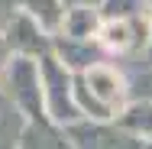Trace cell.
<instances>
[{"mask_svg": "<svg viewBox=\"0 0 152 149\" xmlns=\"http://www.w3.org/2000/svg\"><path fill=\"white\" fill-rule=\"evenodd\" d=\"M104 20H113V16H136V13H146V0H100L97 3Z\"/></svg>", "mask_w": 152, "mask_h": 149, "instance_id": "9c48e42d", "label": "cell"}, {"mask_svg": "<svg viewBox=\"0 0 152 149\" xmlns=\"http://www.w3.org/2000/svg\"><path fill=\"white\" fill-rule=\"evenodd\" d=\"M75 97L81 114L91 120H117L126 101V78L113 65L94 62L91 68L75 75Z\"/></svg>", "mask_w": 152, "mask_h": 149, "instance_id": "6da1fadb", "label": "cell"}, {"mask_svg": "<svg viewBox=\"0 0 152 149\" xmlns=\"http://www.w3.org/2000/svg\"><path fill=\"white\" fill-rule=\"evenodd\" d=\"M97 42H100V49L107 55H136V52L152 46V23L146 13L104 20Z\"/></svg>", "mask_w": 152, "mask_h": 149, "instance_id": "277c9868", "label": "cell"}, {"mask_svg": "<svg viewBox=\"0 0 152 149\" xmlns=\"http://www.w3.org/2000/svg\"><path fill=\"white\" fill-rule=\"evenodd\" d=\"M146 16H149V23H152V0H146ZM152 49V46H149Z\"/></svg>", "mask_w": 152, "mask_h": 149, "instance_id": "7c38bea8", "label": "cell"}, {"mask_svg": "<svg viewBox=\"0 0 152 149\" xmlns=\"http://www.w3.org/2000/svg\"><path fill=\"white\" fill-rule=\"evenodd\" d=\"M68 3H100V0H68Z\"/></svg>", "mask_w": 152, "mask_h": 149, "instance_id": "4fadbf2b", "label": "cell"}, {"mask_svg": "<svg viewBox=\"0 0 152 149\" xmlns=\"http://www.w3.org/2000/svg\"><path fill=\"white\" fill-rule=\"evenodd\" d=\"M3 29H7V39H10V46H13L16 55H32V59H39V55L52 52V39H55V36L45 32L29 13H23V10L7 13Z\"/></svg>", "mask_w": 152, "mask_h": 149, "instance_id": "5b68a950", "label": "cell"}, {"mask_svg": "<svg viewBox=\"0 0 152 149\" xmlns=\"http://www.w3.org/2000/svg\"><path fill=\"white\" fill-rule=\"evenodd\" d=\"M16 10L29 13L45 32L55 36V32L61 29V20H65V10H68V0H16Z\"/></svg>", "mask_w": 152, "mask_h": 149, "instance_id": "52a82bcc", "label": "cell"}, {"mask_svg": "<svg viewBox=\"0 0 152 149\" xmlns=\"http://www.w3.org/2000/svg\"><path fill=\"white\" fill-rule=\"evenodd\" d=\"M7 84V97L26 114V117H42L45 114V94H42V68L32 55H13L7 71L0 75Z\"/></svg>", "mask_w": 152, "mask_h": 149, "instance_id": "3957f363", "label": "cell"}, {"mask_svg": "<svg viewBox=\"0 0 152 149\" xmlns=\"http://www.w3.org/2000/svg\"><path fill=\"white\" fill-rule=\"evenodd\" d=\"M120 126H126L133 136L139 139H152V101H133L126 104L117 117Z\"/></svg>", "mask_w": 152, "mask_h": 149, "instance_id": "ba28073f", "label": "cell"}, {"mask_svg": "<svg viewBox=\"0 0 152 149\" xmlns=\"http://www.w3.org/2000/svg\"><path fill=\"white\" fill-rule=\"evenodd\" d=\"M13 55H16V52H13V46H10V39H7V29L0 26V75L7 71V65L13 62Z\"/></svg>", "mask_w": 152, "mask_h": 149, "instance_id": "30bf717a", "label": "cell"}, {"mask_svg": "<svg viewBox=\"0 0 152 149\" xmlns=\"http://www.w3.org/2000/svg\"><path fill=\"white\" fill-rule=\"evenodd\" d=\"M16 10V0H0V13H13Z\"/></svg>", "mask_w": 152, "mask_h": 149, "instance_id": "8fae6325", "label": "cell"}, {"mask_svg": "<svg viewBox=\"0 0 152 149\" xmlns=\"http://www.w3.org/2000/svg\"><path fill=\"white\" fill-rule=\"evenodd\" d=\"M104 26V13L97 3H68L61 29L55 36H68V39H81V42H97Z\"/></svg>", "mask_w": 152, "mask_h": 149, "instance_id": "8992f818", "label": "cell"}, {"mask_svg": "<svg viewBox=\"0 0 152 149\" xmlns=\"http://www.w3.org/2000/svg\"><path fill=\"white\" fill-rule=\"evenodd\" d=\"M39 68H42V94H45V114L61 123V126H71L78 120H84L81 107H78V97H75V71L65 68L55 52H45L39 55Z\"/></svg>", "mask_w": 152, "mask_h": 149, "instance_id": "7a4b0ae2", "label": "cell"}]
</instances>
